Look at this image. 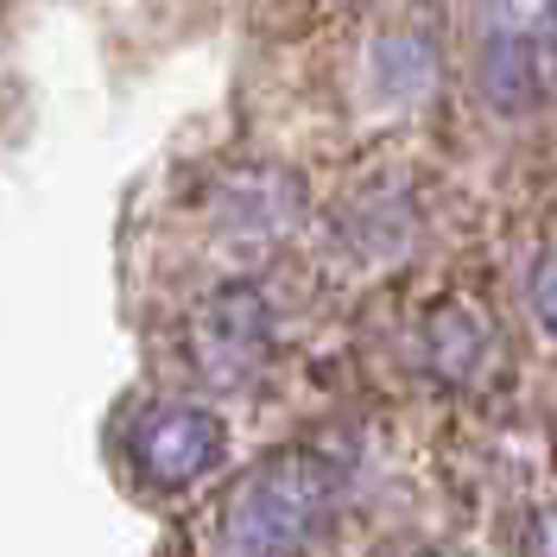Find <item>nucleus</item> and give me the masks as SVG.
<instances>
[{"instance_id":"obj_1","label":"nucleus","mask_w":557,"mask_h":557,"mask_svg":"<svg viewBox=\"0 0 557 557\" xmlns=\"http://www.w3.org/2000/svg\"><path fill=\"white\" fill-rule=\"evenodd\" d=\"M532 557H557V513L539 525V545H532Z\"/></svg>"},{"instance_id":"obj_2","label":"nucleus","mask_w":557,"mask_h":557,"mask_svg":"<svg viewBox=\"0 0 557 557\" xmlns=\"http://www.w3.org/2000/svg\"><path fill=\"white\" fill-rule=\"evenodd\" d=\"M539 285H557V273H552V278H539ZM539 311H545V317L557 323V292H539Z\"/></svg>"}]
</instances>
